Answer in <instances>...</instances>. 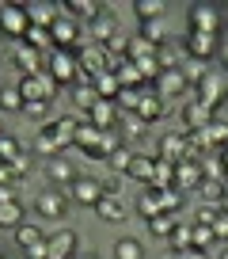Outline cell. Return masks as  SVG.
I'll return each mask as SVG.
<instances>
[{"label":"cell","mask_w":228,"mask_h":259,"mask_svg":"<svg viewBox=\"0 0 228 259\" xmlns=\"http://www.w3.org/2000/svg\"><path fill=\"white\" fill-rule=\"evenodd\" d=\"M46 73L53 76L57 88H65V84H76V76H80V57L73 54V50H57V54L46 57Z\"/></svg>","instance_id":"1"},{"label":"cell","mask_w":228,"mask_h":259,"mask_svg":"<svg viewBox=\"0 0 228 259\" xmlns=\"http://www.w3.org/2000/svg\"><path fill=\"white\" fill-rule=\"evenodd\" d=\"M31 31V16H27V4H0V34L4 38L23 42Z\"/></svg>","instance_id":"2"},{"label":"cell","mask_w":228,"mask_h":259,"mask_svg":"<svg viewBox=\"0 0 228 259\" xmlns=\"http://www.w3.org/2000/svg\"><path fill=\"white\" fill-rule=\"evenodd\" d=\"M190 19V31L194 34H217L224 31V16H220V8H213V4H194V8L187 12Z\"/></svg>","instance_id":"3"},{"label":"cell","mask_w":228,"mask_h":259,"mask_svg":"<svg viewBox=\"0 0 228 259\" xmlns=\"http://www.w3.org/2000/svg\"><path fill=\"white\" fill-rule=\"evenodd\" d=\"M19 92H23L27 103H53L57 84L49 73H34V76H19Z\"/></svg>","instance_id":"4"},{"label":"cell","mask_w":228,"mask_h":259,"mask_svg":"<svg viewBox=\"0 0 228 259\" xmlns=\"http://www.w3.org/2000/svg\"><path fill=\"white\" fill-rule=\"evenodd\" d=\"M80 255V236L73 229H57L53 236H46V259H76Z\"/></svg>","instance_id":"5"},{"label":"cell","mask_w":228,"mask_h":259,"mask_svg":"<svg viewBox=\"0 0 228 259\" xmlns=\"http://www.w3.org/2000/svg\"><path fill=\"white\" fill-rule=\"evenodd\" d=\"M84 23H76V19H69V16H57L53 19V27H49V42L53 46H61V50H76L84 42V31H80Z\"/></svg>","instance_id":"6"},{"label":"cell","mask_w":228,"mask_h":259,"mask_svg":"<svg viewBox=\"0 0 228 259\" xmlns=\"http://www.w3.org/2000/svg\"><path fill=\"white\" fill-rule=\"evenodd\" d=\"M99 198H103V179H95V176H76V183L69 187V202H76V206L95 210Z\"/></svg>","instance_id":"7"},{"label":"cell","mask_w":228,"mask_h":259,"mask_svg":"<svg viewBox=\"0 0 228 259\" xmlns=\"http://www.w3.org/2000/svg\"><path fill=\"white\" fill-rule=\"evenodd\" d=\"M34 213H38L42 221H61L69 213V194L61 191H42L38 198H34Z\"/></svg>","instance_id":"8"},{"label":"cell","mask_w":228,"mask_h":259,"mask_svg":"<svg viewBox=\"0 0 228 259\" xmlns=\"http://www.w3.org/2000/svg\"><path fill=\"white\" fill-rule=\"evenodd\" d=\"M46 57L49 54L27 46V42H16V57H12V65H16L23 76H34V73H46Z\"/></svg>","instance_id":"9"},{"label":"cell","mask_w":228,"mask_h":259,"mask_svg":"<svg viewBox=\"0 0 228 259\" xmlns=\"http://www.w3.org/2000/svg\"><path fill=\"white\" fill-rule=\"evenodd\" d=\"M95 218L106 225H122V221H130V206H126L122 194H103L95 202Z\"/></svg>","instance_id":"10"},{"label":"cell","mask_w":228,"mask_h":259,"mask_svg":"<svg viewBox=\"0 0 228 259\" xmlns=\"http://www.w3.org/2000/svg\"><path fill=\"white\" fill-rule=\"evenodd\" d=\"M76 176H80V171H76V164L69 160V156H49V160H46V179H49V183L73 187Z\"/></svg>","instance_id":"11"},{"label":"cell","mask_w":228,"mask_h":259,"mask_svg":"<svg viewBox=\"0 0 228 259\" xmlns=\"http://www.w3.org/2000/svg\"><path fill=\"white\" fill-rule=\"evenodd\" d=\"M187 54L194 57V61H209L213 54H220V38L217 34H187Z\"/></svg>","instance_id":"12"},{"label":"cell","mask_w":228,"mask_h":259,"mask_svg":"<svg viewBox=\"0 0 228 259\" xmlns=\"http://www.w3.org/2000/svg\"><path fill=\"white\" fill-rule=\"evenodd\" d=\"M88 118H91V126L95 130H118V103H110V99H99L95 107L88 111Z\"/></svg>","instance_id":"13"},{"label":"cell","mask_w":228,"mask_h":259,"mask_svg":"<svg viewBox=\"0 0 228 259\" xmlns=\"http://www.w3.org/2000/svg\"><path fill=\"white\" fill-rule=\"evenodd\" d=\"M156 84H160V88H156V92H160L163 99H171V96H183V92L190 88L179 65H175V69H163V73H160V80H156Z\"/></svg>","instance_id":"14"},{"label":"cell","mask_w":228,"mask_h":259,"mask_svg":"<svg viewBox=\"0 0 228 259\" xmlns=\"http://www.w3.org/2000/svg\"><path fill=\"white\" fill-rule=\"evenodd\" d=\"M137 213H141V218H148V221L163 213V191H160V187H145V191H141Z\"/></svg>","instance_id":"15"},{"label":"cell","mask_w":228,"mask_h":259,"mask_svg":"<svg viewBox=\"0 0 228 259\" xmlns=\"http://www.w3.org/2000/svg\"><path fill=\"white\" fill-rule=\"evenodd\" d=\"M16 244L23 251H38L42 244H46V233H42V225H34V221H23V225L16 229Z\"/></svg>","instance_id":"16"},{"label":"cell","mask_w":228,"mask_h":259,"mask_svg":"<svg viewBox=\"0 0 228 259\" xmlns=\"http://www.w3.org/2000/svg\"><path fill=\"white\" fill-rule=\"evenodd\" d=\"M126 176L137 179L141 187H152V179H156V156H137V153H133V164H130Z\"/></svg>","instance_id":"17"},{"label":"cell","mask_w":228,"mask_h":259,"mask_svg":"<svg viewBox=\"0 0 228 259\" xmlns=\"http://www.w3.org/2000/svg\"><path fill=\"white\" fill-rule=\"evenodd\" d=\"M23 92H19V84H0V111L4 114H23Z\"/></svg>","instance_id":"18"},{"label":"cell","mask_w":228,"mask_h":259,"mask_svg":"<svg viewBox=\"0 0 228 259\" xmlns=\"http://www.w3.org/2000/svg\"><path fill=\"white\" fill-rule=\"evenodd\" d=\"M160 114H163V96L160 92H145V96H141V107H137V118L148 126V122H156Z\"/></svg>","instance_id":"19"},{"label":"cell","mask_w":228,"mask_h":259,"mask_svg":"<svg viewBox=\"0 0 228 259\" xmlns=\"http://www.w3.org/2000/svg\"><path fill=\"white\" fill-rule=\"evenodd\" d=\"M57 4H27V16H31V27H42V31H49L57 19Z\"/></svg>","instance_id":"20"},{"label":"cell","mask_w":228,"mask_h":259,"mask_svg":"<svg viewBox=\"0 0 228 259\" xmlns=\"http://www.w3.org/2000/svg\"><path fill=\"white\" fill-rule=\"evenodd\" d=\"M23 202H19V198H16V202H0V229H8V233H16V229L19 225H23Z\"/></svg>","instance_id":"21"},{"label":"cell","mask_w":228,"mask_h":259,"mask_svg":"<svg viewBox=\"0 0 228 259\" xmlns=\"http://www.w3.org/2000/svg\"><path fill=\"white\" fill-rule=\"evenodd\" d=\"M91 88H95L99 99H110V103L122 96V84H118V76H114V73H99L95 80H91Z\"/></svg>","instance_id":"22"},{"label":"cell","mask_w":228,"mask_h":259,"mask_svg":"<svg viewBox=\"0 0 228 259\" xmlns=\"http://www.w3.org/2000/svg\"><path fill=\"white\" fill-rule=\"evenodd\" d=\"M61 12H65L69 19H76V23H80V19H91V23H95L99 19V4H88V0H69V4H61Z\"/></svg>","instance_id":"23"},{"label":"cell","mask_w":228,"mask_h":259,"mask_svg":"<svg viewBox=\"0 0 228 259\" xmlns=\"http://www.w3.org/2000/svg\"><path fill=\"white\" fill-rule=\"evenodd\" d=\"M137 34L148 42V46L160 50V46H163V38H167V23H163V19H148V23H141V27H137Z\"/></svg>","instance_id":"24"},{"label":"cell","mask_w":228,"mask_h":259,"mask_svg":"<svg viewBox=\"0 0 228 259\" xmlns=\"http://www.w3.org/2000/svg\"><path fill=\"white\" fill-rule=\"evenodd\" d=\"M23 153H27V149H23V141H19V138H12V134H0V164H16Z\"/></svg>","instance_id":"25"},{"label":"cell","mask_w":228,"mask_h":259,"mask_svg":"<svg viewBox=\"0 0 228 259\" xmlns=\"http://www.w3.org/2000/svg\"><path fill=\"white\" fill-rule=\"evenodd\" d=\"M114 259H145V244L137 236H122L114 244Z\"/></svg>","instance_id":"26"},{"label":"cell","mask_w":228,"mask_h":259,"mask_svg":"<svg viewBox=\"0 0 228 259\" xmlns=\"http://www.w3.org/2000/svg\"><path fill=\"white\" fill-rule=\"evenodd\" d=\"M175 229H179L175 213H160V218L148 221V233H152V236H167V240H171V233H175Z\"/></svg>","instance_id":"27"},{"label":"cell","mask_w":228,"mask_h":259,"mask_svg":"<svg viewBox=\"0 0 228 259\" xmlns=\"http://www.w3.org/2000/svg\"><path fill=\"white\" fill-rule=\"evenodd\" d=\"M179 69H183V76H187V84H202L205 76H209V65H205V61H194V57H190L187 65H179Z\"/></svg>","instance_id":"28"},{"label":"cell","mask_w":228,"mask_h":259,"mask_svg":"<svg viewBox=\"0 0 228 259\" xmlns=\"http://www.w3.org/2000/svg\"><path fill=\"white\" fill-rule=\"evenodd\" d=\"M163 12H167V8L156 4V0H141V4H133V16L145 19V23H148V19H163Z\"/></svg>","instance_id":"29"},{"label":"cell","mask_w":228,"mask_h":259,"mask_svg":"<svg viewBox=\"0 0 228 259\" xmlns=\"http://www.w3.org/2000/svg\"><path fill=\"white\" fill-rule=\"evenodd\" d=\"M73 103H76V107H80V111H84V114H88V111H91V107H95V103H99V96H95V88H91V84H80V88H76V92H73Z\"/></svg>","instance_id":"30"},{"label":"cell","mask_w":228,"mask_h":259,"mask_svg":"<svg viewBox=\"0 0 228 259\" xmlns=\"http://www.w3.org/2000/svg\"><path fill=\"white\" fill-rule=\"evenodd\" d=\"M175 187H198L202 183V171H194V164H175Z\"/></svg>","instance_id":"31"},{"label":"cell","mask_w":228,"mask_h":259,"mask_svg":"<svg viewBox=\"0 0 228 259\" xmlns=\"http://www.w3.org/2000/svg\"><path fill=\"white\" fill-rule=\"evenodd\" d=\"M31 168H34V160H31V153H23L16 164H8V171H12V183H23L27 176H31Z\"/></svg>","instance_id":"32"},{"label":"cell","mask_w":228,"mask_h":259,"mask_svg":"<svg viewBox=\"0 0 228 259\" xmlns=\"http://www.w3.org/2000/svg\"><path fill=\"white\" fill-rule=\"evenodd\" d=\"M213 240H217V236H213V225H194V244H190V248L205 251V248H209Z\"/></svg>","instance_id":"33"},{"label":"cell","mask_w":228,"mask_h":259,"mask_svg":"<svg viewBox=\"0 0 228 259\" xmlns=\"http://www.w3.org/2000/svg\"><path fill=\"white\" fill-rule=\"evenodd\" d=\"M133 153H137V149H130V145H126V149H118V153L110 156V168H114V171H130V164H133Z\"/></svg>","instance_id":"34"},{"label":"cell","mask_w":228,"mask_h":259,"mask_svg":"<svg viewBox=\"0 0 228 259\" xmlns=\"http://www.w3.org/2000/svg\"><path fill=\"white\" fill-rule=\"evenodd\" d=\"M23 118H31V122L46 118L49 122V103H23Z\"/></svg>","instance_id":"35"},{"label":"cell","mask_w":228,"mask_h":259,"mask_svg":"<svg viewBox=\"0 0 228 259\" xmlns=\"http://www.w3.org/2000/svg\"><path fill=\"white\" fill-rule=\"evenodd\" d=\"M187 122H190V126H194V122L205 126V122H209V107H205V103H190L187 107Z\"/></svg>","instance_id":"36"},{"label":"cell","mask_w":228,"mask_h":259,"mask_svg":"<svg viewBox=\"0 0 228 259\" xmlns=\"http://www.w3.org/2000/svg\"><path fill=\"white\" fill-rule=\"evenodd\" d=\"M91 34H95V42L110 38V34H114V23H110V19H103V16H99L95 23H91Z\"/></svg>","instance_id":"37"},{"label":"cell","mask_w":228,"mask_h":259,"mask_svg":"<svg viewBox=\"0 0 228 259\" xmlns=\"http://www.w3.org/2000/svg\"><path fill=\"white\" fill-rule=\"evenodd\" d=\"M141 96H145V92H133V88H122V96H118V103H122V107H130V111H137V107H141Z\"/></svg>","instance_id":"38"},{"label":"cell","mask_w":228,"mask_h":259,"mask_svg":"<svg viewBox=\"0 0 228 259\" xmlns=\"http://www.w3.org/2000/svg\"><path fill=\"white\" fill-rule=\"evenodd\" d=\"M183 206V194L175 191V187H171V191H163V213H175Z\"/></svg>","instance_id":"39"},{"label":"cell","mask_w":228,"mask_h":259,"mask_svg":"<svg viewBox=\"0 0 228 259\" xmlns=\"http://www.w3.org/2000/svg\"><path fill=\"white\" fill-rule=\"evenodd\" d=\"M213 236H217V240H224V236H228V210L217 213V221H213Z\"/></svg>","instance_id":"40"},{"label":"cell","mask_w":228,"mask_h":259,"mask_svg":"<svg viewBox=\"0 0 228 259\" xmlns=\"http://www.w3.org/2000/svg\"><path fill=\"white\" fill-rule=\"evenodd\" d=\"M179 145H183L179 134H171V138H163V141H160V149H163V153H171V156H179Z\"/></svg>","instance_id":"41"},{"label":"cell","mask_w":228,"mask_h":259,"mask_svg":"<svg viewBox=\"0 0 228 259\" xmlns=\"http://www.w3.org/2000/svg\"><path fill=\"white\" fill-rule=\"evenodd\" d=\"M0 202H16V187H12V183L0 187Z\"/></svg>","instance_id":"42"},{"label":"cell","mask_w":228,"mask_h":259,"mask_svg":"<svg viewBox=\"0 0 228 259\" xmlns=\"http://www.w3.org/2000/svg\"><path fill=\"white\" fill-rule=\"evenodd\" d=\"M179 259H209V251H198V248H187V251H179Z\"/></svg>","instance_id":"43"},{"label":"cell","mask_w":228,"mask_h":259,"mask_svg":"<svg viewBox=\"0 0 228 259\" xmlns=\"http://www.w3.org/2000/svg\"><path fill=\"white\" fill-rule=\"evenodd\" d=\"M76 259H99V255H95V251H80Z\"/></svg>","instance_id":"44"},{"label":"cell","mask_w":228,"mask_h":259,"mask_svg":"<svg viewBox=\"0 0 228 259\" xmlns=\"http://www.w3.org/2000/svg\"><path fill=\"white\" fill-rule=\"evenodd\" d=\"M0 42H4V34H0Z\"/></svg>","instance_id":"45"},{"label":"cell","mask_w":228,"mask_h":259,"mask_svg":"<svg viewBox=\"0 0 228 259\" xmlns=\"http://www.w3.org/2000/svg\"><path fill=\"white\" fill-rule=\"evenodd\" d=\"M0 134H4V130H0Z\"/></svg>","instance_id":"46"},{"label":"cell","mask_w":228,"mask_h":259,"mask_svg":"<svg viewBox=\"0 0 228 259\" xmlns=\"http://www.w3.org/2000/svg\"><path fill=\"white\" fill-rule=\"evenodd\" d=\"M0 259H4V255H0Z\"/></svg>","instance_id":"47"}]
</instances>
